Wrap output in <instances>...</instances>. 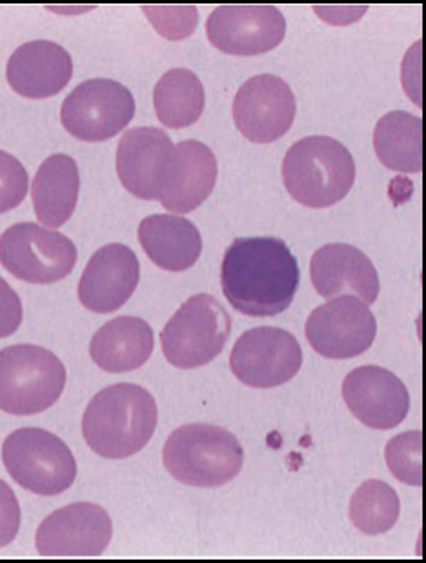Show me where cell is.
<instances>
[{"label": "cell", "instance_id": "1", "mask_svg": "<svg viewBox=\"0 0 426 563\" xmlns=\"http://www.w3.org/2000/svg\"><path fill=\"white\" fill-rule=\"evenodd\" d=\"M299 282L298 260L280 239H235L223 258V294L247 317L283 313L294 301Z\"/></svg>", "mask_w": 426, "mask_h": 563}, {"label": "cell", "instance_id": "2", "mask_svg": "<svg viewBox=\"0 0 426 563\" xmlns=\"http://www.w3.org/2000/svg\"><path fill=\"white\" fill-rule=\"evenodd\" d=\"M156 427V399L149 390L128 383L97 393L81 420L85 441L105 460L137 455L149 444Z\"/></svg>", "mask_w": 426, "mask_h": 563}, {"label": "cell", "instance_id": "3", "mask_svg": "<svg viewBox=\"0 0 426 563\" xmlns=\"http://www.w3.org/2000/svg\"><path fill=\"white\" fill-rule=\"evenodd\" d=\"M282 175L292 199L314 210L330 208L355 186V157L335 139L311 135L287 151Z\"/></svg>", "mask_w": 426, "mask_h": 563}, {"label": "cell", "instance_id": "4", "mask_svg": "<svg viewBox=\"0 0 426 563\" xmlns=\"http://www.w3.org/2000/svg\"><path fill=\"white\" fill-rule=\"evenodd\" d=\"M162 463L169 475L186 486L220 487L240 474L244 448L223 427L187 423L169 435Z\"/></svg>", "mask_w": 426, "mask_h": 563}, {"label": "cell", "instance_id": "5", "mask_svg": "<svg viewBox=\"0 0 426 563\" xmlns=\"http://www.w3.org/2000/svg\"><path fill=\"white\" fill-rule=\"evenodd\" d=\"M65 365L53 351L35 344L0 350V410L29 417L56 405L66 387Z\"/></svg>", "mask_w": 426, "mask_h": 563}, {"label": "cell", "instance_id": "6", "mask_svg": "<svg viewBox=\"0 0 426 563\" xmlns=\"http://www.w3.org/2000/svg\"><path fill=\"white\" fill-rule=\"evenodd\" d=\"M2 462L18 486L38 496L63 495L78 474L68 444L38 427H24L9 434L2 444Z\"/></svg>", "mask_w": 426, "mask_h": 563}, {"label": "cell", "instance_id": "7", "mask_svg": "<svg viewBox=\"0 0 426 563\" xmlns=\"http://www.w3.org/2000/svg\"><path fill=\"white\" fill-rule=\"evenodd\" d=\"M232 334V317L210 294L187 299L161 332L166 360L181 371L208 365L220 356Z\"/></svg>", "mask_w": 426, "mask_h": 563}, {"label": "cell", "instance_id": "8", "mask_svg": "<svg viewBox=\"0 0 426 563\" xmlns=\"http://www.w3.org/2000/svg\"><path fill=\"white\" fill-rule=\"evenodd\" d=\"M75 242L38 223H16L0 235V265L29 284H56L77 265Z\"/></svg>", "mask_w": 426, "mask_h": 563}, {"label": "cell", "instance_id": "9", "mask_svg": "<svg viewBox=\"0 0 426 563\" xmlns=\"http://www.w3.org/2000/svg\"><path fill=\"white\" fill-rule=\"evenodd\" d=\"M135 117V97L125 85L109 78H92L72 90L60 108L63 126L83 142L116 137Z\"/></svg>", "mask_w": 426, "mask_h": 563}, {"label": "cell", "instance_id": "10", "mask_svg": "<svg viewBox=\"0 0 426 563\" xmlns=\"http://www.w3.org/2000/svg\"><path fill=\"white\" fill-rule=\"evenodd\" d=\"M229 366L242 384L254 389H273L290 383L301 371V344L287 330L256 327L235 342Z\"/></svg>", "mask_w": 426, "mask_h": 563}, {"label": "cell", "instance_id": "11", "mask_svg": "<svg viewBox=\"0 0 426 563\" xmlns=\"http://www.w3.org/2000/svg\"><path fill=\"white\" fill-rule=\"evenodd\" d=\"M306 338L323 358H356L373 346L377 318L361 299L338 296L310 314Z\"/></svg>", "mask_w": 426, "mask_h": 563}, {"label": "cell", "instance_id": "12", "mask_svg": "<svg viewBox=\"0 0 426 563\" xmlns=\"http://www.w3.org/2000/svg\"><path fill=\"white\" fill-rule=\"evenodd\" d=\"M205 32L222 53L259 56L282 44L287 21L274 5H222L211 12Z\"/></svg>", "mask_w": 426, "mask_h": 563}, {"label": "cell", "instance_id": "13", "mask_svg": "<svg viewBox=\"0 0 426 563\" xmlns=\"http://www.w3.org/2000/svg\"><path fill=\"white\" fill-rule=\"evenodd\" d=\"M295 113L294 92L277 75H256L235 96V125L254 144H271L282 139L294 123Z\"/></svg>", "mask_w": 426, "mask_h": 563}, {"label": "cell", "instance_id": "14", "mask_svg": "<svg viewBox=\"0 0 426 563\" xmlns=\"http://www.w3.org/2000/svg\"><path fill=\"white\" fill-rule=\"evenodd\" d=\"M113 540V522L96 504H72L54 511L36 531L42 556H101Z\"/></svg>", "mask_w": 426, "mask_h": 563}, {"label": "cell", "instance_id": "15", "mask_svg": "<svg viewBox=\"0 0 426 563\" xmlns=\"http://www.w3.org/2000/svg\"><path fill=\"white\" fill-rule=\"evenodd\" d=\"M350 413L374 431H391L406 420L411 399L403 380L382 366H359L343 384Z\"/></svg>", "mask_w": 426, "mask_h": 563}, {"label": "cell", "instance_id": "16", "mask_svg": "<svg viewBox=\"0 0 426 563\" xmlns=\"http://www.w3.org/2000/svg\"><path fill=\"white\" fill-rule=\"evenodd\" d=\"M141 282L137 254L125 244H108L85 266L78 298L93 313H113L132 298Z\"/></svg>", "mask_w": 426, "mask_h": 563}, {"label": "cell", "instance_id": "17", "mask_svg": "<svg viewBox=\"0 0 426 563\" xmlns=\"http://www.w3.org/2000/svg\"><path fill=\"white\" fill-rule=\"evenodd\" d=\"M216 180L213 151L199 141L180 142L169 157L157 201L171 213H190L210 198Z\"/></svg>", "mask_w": 426, "mask_h": 563}, {"label": "cell", "instance_id": "18", "mask_svg": "<svg viewBox=\"0 0 426 563\" xmlns=\"http://www.w3.org/2000/svg\"><path fill=\"white\" fill-rule=\"evenodd\" d=\"M311 282L322 298L355 296L373 305L380 294L379 272L367 254L350 244H326L311 258Z\"/></svg>", "mask_w": 426, "mask_h": 563}, {"label": "cell", "instance_id": "19", "mask_svg": "<svg viewBox=\"0 0 426 563\" xmlns=\"http://www.w3.org/2000/svg\"><path fill=\"white\" fill-rule=\"evenodd\" d=\"M173 150L165 130L138 126L125 132L116 153V172L123 187L142 201H157Z\"/></svg>", "mask_w": 426, "mask_h": 563}, {"label": "cell", "instance_id": "20", "mask_svg": "<svg viewBox=\"0 0 426 563\" xmlns=\"http://www.w3.org/2000/svg\"><path fill=\"white\" fill-rule=\"evenodd\" d=\"M9 85L29 99H47L65 89L72 77V59L56 42L32 41L12 53L8 60Z\"/></svg>", "mask_w": 426, "mask_h": 563}, {"label": "cell", "instance_id": "21", "mask_svg": "<svg viewBox=\"0 0 426 563\" xmlns=\"http://www.w3.org/2000/svg\"><path fill=\"white\" fill-rule=\"evenodd\" d=\"M138 241L154 265L166 272L189 271L201 258V232L180 214L144 218L138 227Z\"/></svg>", "mask_w": 426, "mask_h": 563}, {"label": "cell", "instance_id": "22", "mask_svg": "<svg viewBox=\"0 0 426 563\" xmlns=\"http://www.w3.org/2000/svg\"><path fill=\"white\" fill-rule=\"evenodd\" d=\"M154 332L138 317H117L97 330L90 341V356L101 371L126 374L149 362Z\"/></svg>", "mask_w": 426, "mask_h": 563}, {"label": "cell", "instance_id": "23", "mask_svg": "<svg viewBox=\"0 0 426 563\" xmlns=\"http://www.w3.org/2000/svg\"><path fill=\"white\" fill-rule=\"evenodd\" d=\"M80 169L68 154H54L42 163L32 184L36 220L48 229L65 225L77 210Z\"/></svg>", "mask_w": 426, "mask_h": 563}, {"label": "cell", "instance_id": "24", "mask_svg": "<svg viewBox=\"0 0 426 563\" xmlns=\"http://www.w3.org/2000/svg\"><path fill=\"white\" fill-rule=\"evenodd\" d=\"M423 121L407 111L380 118L373 133L374 153L382 165L397 174H422Z\"/></svg>", "mask_w": 426, "mask_h": 563}, {"label": "cell", "instance_id": "25", "mask_svg": "<svg viewBox=\"0 0 426 563\" xmlns=\"http://www.w3.org/2000/svg\"><path fill=\"white\" fill-rule=\"evenodd\" d=\"M204 85L190 69H169L154 89L157 120L168 129H186L198 123L204 113Z\"/></svg>", "mask_w": 426, "mask_h": 563}, {"label": "cell", "instance_id": "26", "mask_svg": "<svg viewBox=\"0 0 426 563\" xmlns=\"http://www.w3.org/2000/svg\"><path fill=\"white\" fill-rule=\"evenodd\" d=\"M399 516L401 501L397 493L383 481H367L350 498L349 517L362 534H385L397 523Z\"/></svg>", "mask_w": 426, "mask_h": 563}, {"label": "cell", "instance_id": "27", "mask_svg": "<svg viewBox=\"0 0 426 563\" xmlns=\"http://www.w3.org/2000/svg\"><path fill=\"white\" fill-rule=\"evenodd\" d=\"M422 455V431L404 432L392 438L386 444V467L395 479L407 486L419 487L423 484Z\"/></svg>", "mask_w": 426, "mask_h": 563}, {"label": "cell", "instance_id": "28", "mask_svg": "<svg viewBox=\"0 0 426 563\" xmlns=\"http://www.w3.org/2000/svg\"><path fill=\"white\" fill-rule=\"evenodd\" d=\"M29 172L12 154L0 151V214L14 210L29 194Z\"/></svg>", "mask_w": 426, "mask_h": 563}, {"label": "cell", "instance_id": "29", "mask_svg": "<svg viewBox=\"0 0 426 563\" xmlns=\"http://www.w3.org/2000/svg\"><path fill=\"white\" fill-rule=\"evenodd\" d=\"M144 12L150 23L156 26L159 35L169 41L187 38L192 35L199 23L198 9L192 5H186V8H149V5H145Z\"/></svg>", "mask_w": 426, "mask_h": 563}, {"label": "cell", "instance_id": "30", "mask_svg": "<svg viewBox=\"0 0 426 563\" xmlns=\"http://www.w3.org/2000/svg\"><path fill=\"white\" fill-rule=\"evenodd\" d=\"M21 528V508L8 483L0 479V548L16 540Z\"/></svg>", "mask_w": 426, "mask_h": 563}, {"label": "cell", "instance_id": "31", "mask_svg": "<svg viewBox=\"0 0 426 563\" xmlns=\"http://www.w3.org/2000/svg\"><path fill=\"white\" fill-rule=\"evenodd\" d=\"M23 322V302L4 278L0 277V339L11 338Z\"/></svg>", "mask_w": 426, "mask_h": 563}]
</instances>
